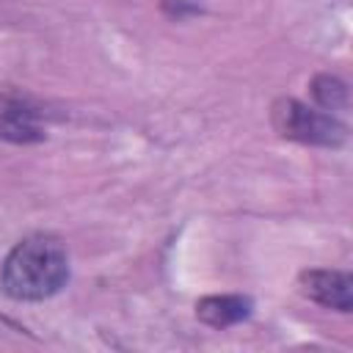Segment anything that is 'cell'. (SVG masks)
<instances>
[{"mask_svg":"<svg viewBox=\"0 0 353 353\" xmlns=\"http://www.w3.org/2000/svg\"><path fill=\"white\" fill-rule=\"evenodd\" d=\"M163 11L168 17H176V19H185L190 14H201V8L193 6V3H188V0H163Z\"/></svg>","mask_w":353,"mask_h":353,"instance_id":"cell-7","label":"cell"},{"mask_svg":"<svg viewBox=\"0 0 353 353\" xmlns=\"http://www.w3.org/2000/svg\"><path fill=\"white\" fill-rule=\"evenodd\" d=\"M69 281V254L58 237L30 234L19 240L0 268V287L14 301H47Z\"/></svg>","mask_w":353,"mask_h":353,"instance_id":"cell-1","label":"cell"},{"mask_svg":"<svg viewBox=\"0 0 353 353\" xmlns=\"http://www.w3.org/2000/svg\"><path fill=\"white\" fill-rule=\"evenodd\" d=\"M47 132L39 124L36 113L28 108H3L0 110V141L8 143H39Z\"/></svg>","mask_w":353,"mask_h":353,"instance_id":"cell-5","label":"cell"},{"mask_svg":"<svg viewBox=\"0 0 353 353\" xmlns=\"http://www.w3.org/2000/svg\"><path fill=\"white\" fill-rule=\"evenodd\" d=\"M298 290L303 298L314 301L317 306H325L342 314L353 309V279L347 270L309 268L298 276Z\"/></svg>","mask_w":353,"mask_h":353,"instance_id":"cell-3","label":"cell"},{"mask_svg":"<svg viewBox=\"0 0 353 353\" xmlns=\"http://www.w3.org/2000/svg\"><path fill=\"white\" fill-rule=\"evenodd\" d=\"M254 314V301L248 295L240 292H229V295H204L196 301V317L210 325V328H229L237 325L243 320H248Z\"/></svg>","mask_w":353,"mask_h":353,"instance_id":"cell-4","label":"cell"},{"mask_svg":"<svg viewBox=\"0 0 353 353\" xmlns=\"http://www.w3.org/2000/svg\"><path fill=\"white\" fill-rule=\"evenodd\" d=\"M309 91L323 110H347L350 108V88L336 74H328V72L314 74L309 83Z\"/></svg>","mask_w":353,"mask_h":353,"instance_id":"cell-6","label":"cell"},{"mask_svg":"<svg viewBox=\"0 0 353 353\" xmlns=\"http://www.w3.org/2000/svg\"><path fill=\"white\" fill-rule=\"evenodd\" d=\"M270 121L281 138L298 141L306 146L339 149L347 143V124L345 121H339L336 116L323 113L317 108H309L292 97H281L273 102Z\"/></svg>","mask_w":353,"mask_h":353,"instance_id":"cell-2","label":"cell"}]
</instances>
